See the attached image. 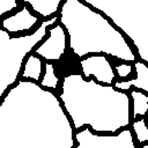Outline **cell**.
I'll return each instance as SVG.
<instances>
[{"instance_id": "4", "label": "cell", "mask_w": 148, "mask_h": 148, "mask_svg": "<svg viewBox=\"0 0 148 148\" xmlns=\"http://www.w3.org/2000/svg\"><path fill=\"white\" fill-rule=\"evenodd\" d=\"M134 69L136 73L135 79H128L124 81H116L114 88L120 90H130L131 88H135L139 90H143L148 94V68L140 61L134 62Z\"/></svg>"}, {"instance_id": "10", "label": "cell", "mask_w": 148, "mask_h": 148, "mask_svg": "<svg viewBox=\"0 0 148 148\" xmlns=\"http://www.w3.org/2000/svg\"><path fill=\"white\" fill-rule=\"evenodd\" d=\"M20 5H22V1L17 2L16 0H0V15L3 16L5 14L17 9Z\"/></svg>"}, {"instance_id": "8", "label": "cell", "mask_w": 148, "mask_h": 148, "mask_svg": "<svg viewBox=\"0 0 148 148\" xmlns=\"http://www.w3.org/2000/svg\"><path fill=\"white\" fill-rule=\"evenodd\" d=\"M39 84L44 88H50V89H58L59 87V77L56 74L54 65L50 61H46L44 65V73L43 77L39 82Z\"/></svg>"}, {"instance_id": "7", "label": "cell", "mask_w": 148, "mask_h": 148, "mask_svg": "<svg viewBox=\"0 0 148 148\" xmlns=\"http://www.w3.org/2000/svg\"><path fill=\"white\" fill-rule=\"evenodd\" d=\"M130 95L133 101V120H136L138 117H145L148 111V95L140 90H131Z\"/></svg>"}, {"instance_id": "9", "label": "cell", "mask_w": 148, "mask_h": 148, "mask_svg": "<svg viewBox=\"0 0 148 148\" xmlns=\"http://www.w3.org/2000/svg\"><path fill=\"white\" fill-rule=\"evenodd\" d=\"M133 128H134L135 133L138 134L139 143H141L143 141H148V127L146 126L145 119L141 118L139 120H135L133 123Z\"/></svg>"}, {"instance_id": "1", "label": "cell", "mask_w": 148, "mask_h": 148, "mask_svg": "<svg viewBox=\"0 0 148 148\" xmlns=\"http://www.w3.org/2000/svg\"><path fill=\"white\" fill-rule=\"evenodd\" d=\"M67 49V36L61 22L49 28L46 39L35 50V54L46 61H58Z\"/></svg>"}, {"instance_id": "11", "label": "cell", "mask_w": 148, "mask_h": 148, "mask_svg": "<svg viewBox=\"0 0 148 148\" xmlns=\"http://www.w3.org/2000/svg\"><path fill=\"white\" fill-rule=\"evenodd\" d=\"M113 68H114L116 75L120 79L128 77L133 72V66L130 64H119V65H116Z\"/></svg>"}, {"instance_id": "2", "label": "cell", "mask_w": 148, "mask_h": 148, "mask_svg": "<svg viewBox=\"0 0 148 148\" xmlns=\"http://www.w3.org/2000/svg\"><path fill=\"white\" fill-rule=\"evenodd\" d=\"M80 66L84 77L94 76L98 82L105 84H114L116 72L109 59L103 54H94L80 60Z\"/></svg>"}, {"instance_id": "6", "label": "cell", "mask_w": 148, "mask_h": 148, "mask_svg": "<svg viewBox=\"0 0 148 148\" xmlns=\"http://www.w3.org/2000/svg\"><path fill=\"white\" fill-rule=\"evenodd\" d=\"M44 65L42 58L36 56L35 53L30 54L28 59L24 61L23 71H22V77L23 79H31L36 82H40L44 73Z\"/></svg>"}, {"instance_id": "3", "label": "cell", "mask_w": 148, "mask_h": 148, "mask_svg": "<svg viewBox=\"0 0 148 148\" xmlns=\"http://www.w3.org/2000/svg\"><path fill=\"white\" fill-rule=\"evenodd\" d=\"M29 8L30 7L22 1V8L18 12L3 18L2 29H5L7 32H22L31 30L40 21V17L31 14Z\"/></svg>"}, {"instance_id": "5", "label": "cell", "mask_w": 148, "mask_h": 148, "mask_svg": "<svg viewBox=\"0 0 148 148\" xmlns=\"http://www.w3.org/2000/svg\"><path fill=\"white\" fill-rule=\"evenodd\" d=\"M24 2L43 20H50L56 16L60 5L62 3L61 0H24Z\"/></svg>"}]
</instances>
